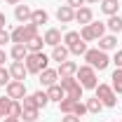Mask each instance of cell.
Wrapping results in <instances>:
<instances>
[{"label":"cell","mask_w":122,"mask_h":122,"mask_svg":"<svg viewBox=\"0 0 122 122\" xmlns=\"http://www.w3.org/2000/svg\"><path fill=\"white\" fill-rule=\"evenodd\" d=\"M5 92H7V96H10V99L21 101V99L26 96V85H24L21 80H10V82L5 85Z\"/></svg>","instance_id":"52a82bcc"},{"label":"cell","mask_w":122,"mask_h":122,"mask_svg":"<svg viewBox=\"0 0 122 122\" xmlns=\"http://www.w3.org/2000/svg\"><path fill=\"white\" fill-rule=\"evenodd\" d=\"M80 38H82L85 42H92V40H96V38H94V33H92V28H89V26H82V28H80Z\"/></svg>","instance_id":"1f68e13d"},{"label":"cell","mask_w":122,"mask_h":122,"mask_svg":"<svg viewBox=\"0 0 122 122\" xmlns=\"http://www.w3.org/2000/svg\"><path fill=\"white\" fill-rule=\"evenodd\" d=\"M68 56H71V49L66 45H56V47H52V54H49V59L52 61H68Z\"/></svg>","instance_id":"5bb4252c"},{"label":"cell","mask_w":122,"mask_h":122,"mask_svg":"<svg viewBox=\"0 0 122 122\" xmlns=\"http://www.w3.org/2000/svg\"><path fill=\"white\" fill-rule=\"evenodd\" d=\"M77 68H80V66H77L75 61H61L59 68H56V73H59V77H75Z\"/></svg>","instance_id":"30bf717a"},{"label":"cell","mask_w":122,"mask_h":122,"mask_svg":"<svg viewBox=\"0 0 122 122\" xmlns=\"http://www.w3.org/2000/svg\"><path fill=\"white\" fill-rule=\"evenodd\" d=\"M30 16H33V10H30L28 5H21V2H19V5L14 7V19H16V21H21V24H28Z\"/></svg>","instance_id":"7c38bea8"},{"label":"cell","mask_w":122,"mask_h":122,"mask_svg":"<svg viewBox=\"0 0 122 122\" xmlns=\"http://www.w3.org/2000/svg\"><path fill=\"white\" fill-rule=\"evenodd\" d=\"M21 110H24V108H21V101H14V99H12V103L7 108V115H5V117H21Z\"/></svg>","instance_id":"83f0119b"},{"label":"cell","mask_w":122,"mask_h":122,"mask_svg":"<svg viewBox=\"0 0 122 122\" xmlns=\"http://www.w3.org/2000/svg\"><path fill=\"white\" fill-rule=\"evenodd\" d=\"M49 21V14H47L45 10H33V16H30V24H35V26H42Z\"/></svg>","instance_id":"44dd1931"},{"label":"cell","mask_w":122,"mask_h":122,"mask_svg":"<svg viewBox=\"0 0 122 122\" xmlns=\"http://www.w3.org/2000/svg\"><path fill=\"white\" fill-rule=\"evenodd\" d=\"M85 106H87V113H92V115H99V113L103 110V103H101L96 96H94V99H87V103H85Z\"/></svg>","instance_id":"603a6c76"},{"label":"cell","mask_w":122,"mask_h":122,"mask_svg":"<svg viewBox=\"0 0 122 122\" xmlns=\"http://www.w3.org/2000/svg\"><path fill=\"white\" fill-rule=\"evenodd\" d=\"M106 28H110L113 33H120V30H122V19H120V14H113V16H108V21H106Z\"/></svg>","instance_id":"cb8c5ba5"},{"label":"cell","mask_w":122,"mask_h":122,"mask_svg":"<svg viewBox=\"0 0 122 122\" xmlns=\"http://www.w3.org/2000/svg\"><path fill=\"white\" fill-rule=\"evenodd\" d=\"M61 122H80V117L71 113V115H63V117H61Z\"/></svg>","instance_id":"74e56055"},{"label":"cell","mask_w":122,"mask_h":122,"mask_svg":"<svg viewBox=\"0 0 122 122\" xmlns=\"http://www.w3.org/2000/svg\"><path fill=\"white\" fill-rule=\"evenodd\" d=\"M26 68H28V73H35V75H40L42 71L47 68V63H49V56L42 54V52H30L28 56H26Z\"/></svg>","instance_id":"277c9868"},{"label":"cell","mask_w":122,"mask_h":122,"mask_svg":"<svg viewBox=\"0 0 122 122\" xmlns=\"http://www.w3.org/2000/svg\"><path fill=\"white\" fill-rule=\"evenodd\" d=\"M85 61L89 63L94 71H106L108 63H110L108 54H106V52H101L99 47H96V49H87V52H85Z\"/></svg>","instance_id":"3957f363"},{"label":"cell","mask_w":122,"mask_h":122,"mask_svg":"<svg viewBox=\"0 0 122 122\" xmlns=\"http://www.w3.org/2000/svg\"><path fill=\"white\" fill-rule=\"evenodd\" d=\"M2 122H21V117H5Z\"/></svg>","instance_id":"60d3db41"},{"label":"cell","mask_w":122,"mask_h":122,"mask_svg":"<svg viewBox=\"0 0 122 122\" xmlns=\"http://www.w3.org/2000/svg\"><path fill=\"white\" fill-rule=\"evenodd\" d=\"M120 122H122V120H120Z\"/></svg>","instance_id":"f6af8a7d"},{"label":"cell","mask_w":122,"mask_h":122,"mask_svg":"<svg viewBox=\"0 0 122 122\" xmlns=\"http://www.w3.org/2000/svg\"><path fill=\"white\" fill-rule=\"evenodd\" d=\"M10 75H12V80H26V75H28V68H26V63L24 61H12V66H10Z\"/></svg>","instance_id":"9c48e42d"},{"label":"cell","mask_w":122,"mask_h":122,"mask_svg":"<svg viewBox=\"0 0 122 122\" xmlns=\"http://www.w3.org/2000/svg\"><path fill=\"white\" fill-rule=\"evenodd\" d=\"M42 45H45V38L42 35H35V38H30L26 47H28V52H42Z\"/></svg>","instance_id":"7402d4cb"},{"label":"cell","mask_w":122,"mask_h":122,"mask_svg":"<svg viewBox=\"0 0 122 122\" xmlns=\"http://www.w3.org/2000/svg\"><path fill=\"white\" fill-rule=\"evenodd\" d=\"M5 2H7V5H19L21 0H5Z\"/></svg>","instance_id":"b9f144b4"},{"label":"cell","mask_w":122,"mask_h":122,"mask_svg":"<svg viewBox=\"0 0 122 122\" xmlns=\"http://www.w3.org/2000/svg\"><path fill=\"white\" fill-rule=\"evenodd\" d=\"M56 19H59L61 26H66V24H73V21H75V10H73L71 5H61L59 10H56Z\"/></svg>","instance_id":"ba28073f"},{"label":"cell","mask_w":122,"mask_h":122,"mask_svg":"<svg viewBox=\"0 0 122 122\" xmlns=\"http://www.w3.org/2000/svg\"><path fill=\"white\" fill-rule=\"evenodd\" d=\"M45 45H49V47L61 45V30L59 28H47L45 30Z\"/></svg>","instance_id":"9a60e30c"},{"label":"cell","mask_w":122,"mask_h":122,"mask_svg":"<svg viewBox=\"0 0 122 122\" xmlns=\"http://www.w3.org/2000/svg\"><path fill=\"white\" fill-rule=\"evenodd\" d=\"M80 40H82V38H80V33H77V30H68V33L63 35V45L68 47V49H71L73 45H77Z\"/></svg>","instance_id":"484cf974"},{"label":"cell","mask_w":122,"mask_h":122,"mask_svg":"<svg viewBox=\"0 0 122 122\" xmlns=\"http://www.w3.org/2000/svg\"><path fill=\"white\" fill-rule=\"evenodd\" d=\"M5 24H7V19H5V14L0 12V28H5Z\"/></svg>","instance_id":"ab89813d"},{"label":"cell","mask_w":122,"mask_h":122,"mask_svg":"<svg viewBox=\"0 0 122 122\" xmlns=\"http://www.w3.org/2000/svg\"><path fill=\"white\" fill-rule=\"evenodd\" d=\"M56 80H59V73H56L54 68H45V71L38 75V82H40L42 87H52V85H56Z\"/></svg>","instance_id":"8fae6325"},{"label":"cell","mask_w":122,"mask_h":122,"mask_svg":"<svg viewBox=\"0 0 122 122\" xmlns=\"http://www.w3.org/2000/svg\"><path fill=\"white\" fill-rule=\"evenodd\" d=\"M113 63H115V68H122V49L115 52V56H113Z\"/></svg>","instance_id":"d590c367"},{"label":"cell","mask_w":122,"mask_h":122,"mask_svg":"<svg viewBox=\"0 0 122 122\" xmlns=\"http://www.w3.org/2000/svg\"><path fill=\"white\" fill-rule=\"evenodd\" d=\"M61 89L66 92V96H71V99H75V101H80L82 99V85L77 82L75 77H61Z\"/></svg>","instance_id":"8992f818"},{"label":"cell","mask_w":122,"mask_h":122,"mask_svg":"<svg viewBox=\"0 0 122 122\" xmlns=\"http://www.w3.org/2000/svg\"><path fill=\"white\" fill-rule=\"evenodd\" d=\"M2 117H5V115H2V110H0V120H2Z\"/></svg>","instance_id":"ee69618b"},{"label":"cell","mask_w":122,"mask_h":122,"mask_svg":"<svg viewBox=\"0 0 122 122\" xmlns=\"http://www.w3.org/2000/svg\"><path fill=\"white\" fill-rule=\"evenodd\" d=\"M38 110H40V108H24V110H21L24 122H35L38 120Z\"/></svg>","instance_id":"f546056e"},{"label":"cell","mask_w":122,"mask_h":122,"mask_svg":"<svg viewBox=\"0 0 122 122\" xmlns=\"http://www.w3.org/2000/svg\"><path fill=\"white\" fill-rule=\"evenodd\" d=\"M110 80H113V85H110V87H113V92L122 94V68H115V71H113V77H110Z\"/></svg>","instance_id":"d4e9b609"},{"label":"cell","mask_w":122,"mask_h":122,"mask_svg":"<svg viewBox=\"0 0 122 122\" xmlns=\"http://www.w3.org/2000/svg\"><path fill=\"white\" fill-rule=\"evenodd\" d=\"M85 2H87V0H68L66 5H71L73 10H80V7H85Z\"/></svg>","instance_id":"8d00e7d4"},{"label":"cell","mask_w":122,"mask_h":122,"mask_svg":"<svg viewBox=\"0 0 122 122\" xmlns=\"http://www.w3.org/2000/svg\"><path fill=\"white\" fill-rule=\"evenodd\" d=\"M7 42H12V35H10L5 28H0V47H5Z\"/></svg>","instance_id":"836d02e7"},{"label":"cell","mask_w":122,"mask_h":122,"mask_svg":"<svg viewBox=\"0 0 122 122\" xmlns=\"http://www.w3.org/2000/svg\"><path fill=\"white\" fill-rule=\"evenodd\" d=\"M89 5H101V0H87Z\"/></svg>","instance_id":"7bdbcfd3"},{"label":"cell","mask_w":122,"mask_h":122,"mask_svg":"<svg viewBox=\"0 0 122 122\" xmlns=\"http://www.w3.org/2000/svg\"><path fill=\"white\" fill-rule=\"evenodd\" d=\"M10 80H12V75H10V68H2V66H0V87H5Z\"/></svg>","instance_id":"d6a6232c"},{"label":"cell","mask_w":122,"mask_h":122,"mask_svg":"<svg viewBox=\"0 0 122 122\" xmlns=\"http://www.w3.org/2000/svg\"><path fill=\"white\" fill-rule=\"evenodd\" d=\"M75 21L80 24V26H89L92 21H94L92 10H89V7H80V10H75Z\"/></svg>","instance_id":"4fadbf2b"},{"label":"cell","mask_w":122,"mask_h":122,"mask_svg":"<svg viewBox=\"0 0 122 122\" xmlns=\"http://www.w3.org/2000/svg\"><path fill=\"white\" fill-rule=\"evenodd\" d=\"M10 103H12V99H10V96H2V99H0V110H2V115H7Z\"/></svg>","instance_id":"e575fe53"},{"label":"cell","mask_w":122,"mask_h":122,"mask_svg":"<svg viewBox=\"0 0 122 122\" xmlns=\"http://www.w3.org/2000/svg\"><path fill=\"white\" fill-rule=\"evenodd\" d=\"M117 10H120L117 0H101V12H103L106 16H113V14H117Z\"/></svg>","instance_id":"ffe728a7"},{"label":"cell","mask_w":122,"mask_h":122,"mask_svg":"<svg viewBox=\"0 0 122 122\" xmlns=\"http://www.w3.org/2000/svg\"><path fill=\"white\" fill-rule=\"evenodd\" d=\"M89 28H92V33H94V38H96V40L106 35V24H103V21H92Z\"/></svg>","instance_id":"4316f807"},{"label":"cell","mask_w":122,"mask_h":122,"mask_svg":"<svg viewBox=\"0 0 122 122\" xmlns=\"http://www.w3.org/2000/svg\"><path fill=\"white\" fill-rule=\"evenodd\" d=\"M47 96H49V101H63L66 99V92L61 89V85L56 82V85H52V87H47Z\"/></svg>","instance_id":"d6986e66"},{"label":"cell","mask_w":122,"mask_h":122,"mask_svg":"<svg viewBox=\"0 0 122 122\" xmlns=\"http://www.w3.org/2000/svg\"><path fill=\"white\" fill-rule=\"evenodd\" d=\"M77 103H80V101L71 99V96H66L63 101H59V108H61V113H63V115H71V113L75 115V108H77Z\"/></svg>","instance_id":"ac0fdd59"},{"label":"cell","mask_w":122,"mask_h":122,"mask_svg":"<svg viewBox=\"0 0 122 122\" xmlns=\"http://www.w3.org/2000/svg\"><path fill=\"white\" fill-rule=\"evenodd\" d=\"M85 52H87V42H85V40H80L77 45L71 47V54H75V56H80V54L85 56Z\"/></svg>","instance_id":"4dcf8cb0"},{"label":"cell","mask_w":122,"mask_h":122,"mask_svg":"<svg viewBox=\"0 0 122 122\" xmlns=\"http://www.w3.org/2000/svg\"><path fill=\"white\" fill-rule=\"evenodd\" d=\"M94 92H96V99L103 103V108H113L115 103H117V96H115V92H113V87H110V85L99 82Z\"/></svg>","instance_id":"5b68a950"},{"label":"cell","mask_w":122,"mask_h":122,"mask_svg":"<svg viewBox=\"0 0 122 122\" xmlns=\"http://www.w3.org/2000/svg\"><path fill=\"white\" fill-rule=\"evenodd\" d=\"M33 99H35V106L38 108H45L47 103H49V96H47V92H33Z\"/></svg>","instance_id":"f1b7e54d"},{"label":"cell","mask_w":122,"mask_h":122,"mask_svg":"<svg viewBox=\"0 0 122 122\" xmlns=\"http://www.w3.org/2000/svg\"><path fill=\"white\" fill-rule=\"evenodd\" d=\"M99 49H101V52L117 49V38H115V35H103V38H99Z\"/></svg>","instance_id":"2e32d148"},{"label":"cell","mask_w":122,"mask_h":122,"mask_svg":"<svg viewBox=\"0 0 122 122\" xmlns=\"http://www.w3.org/2000/svg\"><path fill=\"white\" fill-rule=\"evenodd\" d=\"M75 80L82 85V89H96V85H99V80H96V71L92 68L89 63H85V66L77 68Z\"/></svg>","instance_id":"7a4b0ae2"},{"label":"cell","mask_w":122,"mask_h":122,"mask_svg":"<svg viewBox=\"0 0 122 122\" xmlns=\"http://www.w3.org/2000/svg\"><path fill=\"white\" fill-rule=\"evenodd\" d=\"M5 59H7V52H5V49H2V47H0V66H2V63H5Z\"/></svg>","instance_id":"f35d334b"},{"label":"cell","mask_w":122,"mask_h":122,"mask_svg":"<svg viewBox=\"0 0 122 122\" xmlns=\"http://www.w3.org/2000/svg\"><path fill=\"white\" fill-rule=\"evenodd\" d=\"M28 47L26 45H12V49H10V56L14 61H26V56H28Z\"/></svg>","instance_id":"e0dca14e"},{"label":"cell","mask_w":122,"mask_h":122,"mask_svg":"<svg viewBox=\"0 0 122 122\" xmlns=\"http://www.w3.org/2000/svg\"><path fill=\"white\" fill-rule=\"evenodd\" d=\"M10 35H12V42H14V45H26L30 38H35V35H38V26L28 21V24H21V26H16V28L12 30Z\"/></svg>","instance_id":"6da1fadb"}]
</instances>
